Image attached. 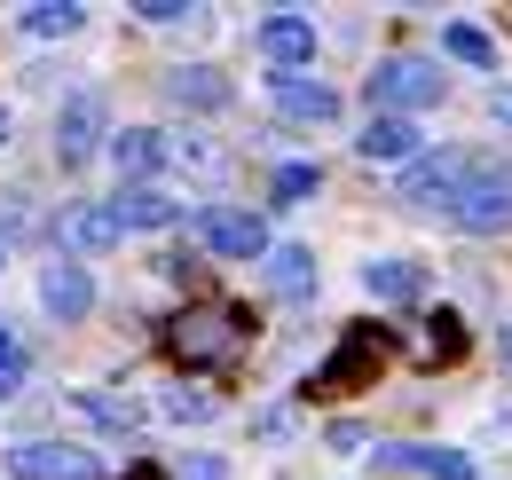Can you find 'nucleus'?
<instances>
[{"instance_id":"nucleus-27","label":"nucleus","mask_w":512,"mask_h":480,"mask_svg":"<svg viewBox=\"0 0 512 480\" xmlns=\"http://www.w3.org/2000/svg\"><path fill=\"white\" fill-rule=\"evenodd\" d=\"M142 16H150V24H182V16H190V0H142Z\"/></svg>"},{"instance_id":"nucleus-17","label":"nucleus","mask_w":512,"mask_h":480,"mask_svg":"<svg viewBox=\"0 0 512 480\" xmlns=\"http://www.w3.org/2000/svg\"><path fill=\"white\" fill-rule=\"evenodd\" d=\"M355 150H363L371 166H379V158H418V126H410V119H394V111H379V119L355 134Z\"/></svg>"},{"instance_id":"nucleus-33","label":"nucleus","mask_w":512,"mask_h":480,"mask_svg":"<svg viewBox=\"0 0 512 480\" xmlns=\"http://www.w3.org/2000/svg\"><path fill=\"white\" fill-rule=\"evenodd\" d=\"M0 142H8V111H0Z\"/></svg>"},{"instance_id":"nucleus-16","label":"nucleus","mask_w":512,"mask_h":480,"mask_svg":"<svg viewBox=\"0 0 512 480\" xmlns=\"http://www.w3.org/2000/svg\"><path fill=\"white\" fill-rule=\"evenodd\" d=\"M268 292L308 300V292H316V252H308V244H276V252H268Z\"/></svg>"},{"instance_id":"nucleus-2","label":"nucleus","mask_w":512,"mask_h":480,"mask_svg":"<svg viewBox=\"0 0 512 480\" xmlns=\"http://www.w3.org/2000/svg\"><path fill=\"white\" fill-rule=\"evenodd\" d=\"M473 166H481V150H426V158H410V166H402V197L449 213V205H457V189L473 181Z\"/></svg>"},{"instance_id":"nucleus-9","label":"nucleus","mask_w":512,"mask_h":480,"mask_svg":"<svg viewBox=\"0 0 512 480\" xmlns=\"http://www.w3.org/2000/svg\"><path fill=\"white\" fill-rule=\"evenodd\" d=\"M103 150V95L87 87V95H71L64 111H56V158L79 166V158H95Z\"/></svg>"},{"instance_id":"nucleus-22","label":"nucleus","mask_w":512,"mask_h":480,"mask_svg":"<svg viewBox=\"0 0 512 480\" xmlns=\"http://www.w3.org/2000/svg\"><path fill=\"white\" fill-rule=\"evenodd\" d=\"M24 370H32V355H24V339H16L8 323H0V402H8L16 386H24Z\"/></svg>"},{"instance_id":"nucleus-21","label":"nucleus","mask_w":512,"mask_h":480,"mask_svg":"<svg viewBox=\"0 0 512 480\" xmlns=\"http://www.w3.org/2000/svg\"><path fill=\"white\" fill-rule=\"evenodd\" d=\"M442 48H449L457 63H481V71L497 63V48H489V32H473V24H449V32H442Z\"/></svg>"},{"instance_id":"nucleus-19","label":"nucleus","mask_w":512,"mask_h":480,"mask_svg":"<svg viewBox=\"0 0 512 480\" xmlns=\"http://www.w3.org/2000/svg\"><path fill=\"white\" fill-rule=\"evenodd\" d=\"M166 95H174V103H190V111H221V103H229V79H221V71H205V63H182V71L166 79Z\"/></svg>"},{"instance_id":"nucleus-32","label":"nucleus","mask_w":512,"mask_h":480,"mask_svg":"<svg viewBox=\"0 0 512 480\" xmlns=\"http://www.w3.org/2000/svg\"><path fill=\"white\" fill-rule=\"evenodd\" d=\"M505 362H512V323H505Z\"/></svg>"},{"instance_id":"nucleus-1","label":"nucleus","mask_w":512,"mask_h":480,"mask_svg":"<svg viewBox=\"0 0 512 480\" xmlns=\"http://www.w3.org/2000/svg\"><path fill=\"white\" fill-rule=\"evenodd\" d=\"M245 339H253V323H245L237 307H221V300L182 307V315L166 323V355L190 362V370H237V362H245Z\"/></svg>"},{"instance_id":"nucleus-28","label":"nucleus","mask_w":512,"mask_h":480,"mask_svg":"<svg viewBox=\"0 0 512 480\" xmlns=\"http://www.w3.org/2000/svg\"><path fill=\"white\" fill-rule=\"evenodd\" d=\"M292 433V410H260V441H284Z\"/></svg>"},{"instance_id":"nucleus-10","label":"nucleus","mask_w":512,"mask_h":480,"mask_svg":"<svg viewBox=\"0 0 512 480\" xmlns=\"http://www.w3.org/2000/svg\"><path fill=\"white\" fill-rule=\"evenodd\" d=\"M40 300H48V315H56V323H79V315L95 307V284H87V268H79V260H48Z\"/></svg>"},{"instance_id":"nucleus-30","label":"nucleus","mask_w":512,"mask_h":480,"mask_svg":"<svg viewBox=\"0 0 512 480\" xmlns=\"http://www.w3.org/2000/svg\"><path fill=\"white\" fill-rule=\"evenodd\" d=\"M489 111H497V119L512 126V87H497V103H489Z\"/></svg>"},{"instance_id":"nucleus-13","label":"nucleus","mask_w":512,"mask_h":480,"mask_svg":"<svg viewBox=\"0 0 512 480\" xmlns=\"http://www.w3.org/2000/svg\"><path fill=\"white\" fill-rule=\"evenodd\" d=\"M119 237H127V229H119L111 205H71L64 213V252H111Z\"/></svg>"},{"instance_id":"nucleus-8","label":"nucleus","mask_w":512,"mask_h":480,"mask_svg":"<svg viewBox=\"0 0 512 480\" xmlns=\"http://www.w3.org/2000/svg\"><path fill=\"white\" fill-rule=\"evenodd\" d=\"M268 95H276L284 119H300V126H331L339 119V87H331V79H308V71H276Z\"/></svg>"},{"instance_id":"nucleus-11","label":"nucleus","mask_w":512,"mask_h":480,"mask_svg":"<svg viewBox=\"0 0 512 480\" xmlns=\"http://www.w3.org/2000/svg\"><path fill=\"white\" fill-rule=\"evenodd\" d=\"M260 56L284 63V71L316 63V24H308V16H268V24H260Z\"/></svg>"},{"instance_id":"nucleus-18","label":"nucleus","mask_w":512,"mask_h":480,"mask_svg":"<svg viewBox=\"0 0 512 480\" xmlns=\"http://www.w3.org/2000/svg\"><path fill=\"white\" fill-rule=\"evenodd\" d=\"M363 292L371 300H426V268L418 260H371L363 268Z\"/></svg>"},{"instance_id":"nucleus-25","label":"nucleus","mask_w":512,"mask_h":480,"mask_svg":"<svg viewBox=\"0 0 512 480\" xmlns=\"http://www.w3.org/2000/svg\"><path fill=\"white\" fill-rule=\"evenodd\" d=\"M79 410H87V418H103V425H119V433L134 425V402H111V394H79Z\"/></svg>"},{"instance_id":"nucleus-4","label":"nucleus","mask_w":512,"mask_h":480,"mask_svg":"<svg viewBox=\"0 0 512 480\" xmlns=\"http://www.w3.org/2000/svg\"><path fill=\"white\" fill-rule=\"evenodd\" d=\"M371 103L379 111H426V103H442V71L434 63H418V56H386L379 71H371Z\"/></svg>"},{"instance_id":"nucleus-26","label":"nucleus","mask_w":512,"mask_h":480,"mask_svg":"<svg viewBox=\"0 0 512 480\" xmlns=\"http://www.w3.org/2000/svg\"><path fill=\"white\" fill-rule=\"evenodd\" d=\"M166 418H213V394H166Z\"/></svg>"},{"instance_id":"nucleus-31","label":"nucleus","mask_w":512,"mask_h":480,"mask_svg":"<svg viewBox=\"0 0 512 480\" xmlns=\"http://www.w3.org/2000/svg\"><path fill=\"white\" fill-rule=\"evenodd\" d=\"M127 480H166V473H158V465H134V473Z\"/></svg>"},{"instance_id":"nucleus-29","label":"nucleus","mask_w":512,"mask_h":480,"mask_svg":"<svg viewBox=\"0 0 512 480\" xmlns=\"http://www.w3.org/2000/svg\"><path fill=\"white\" fill-rule=\"evenodd\" d=\"M182 480H221V465H213V457H190V465H182Z\"/></svg>"},{"instance_id":"nucleus-5","label":"nucleus","mask_w":512,"mask_h":480,"mask_svg":"<svg viewBox=\"0 0 512 480\" xmlns=\"http://www.w3.org/2000/svg\"><path fill=\"white\" fill-rule=\"evenodd\" d=\"M190 229H197V244H205V252H221V260H268V229H260V213L205 205Z\"/></svg>"},{"instance_id":"nucleus-3","label":"nucleus","mask_w":512,"mask_h":480,"mask_svg":"<svg viewBox=\"0 0 512 480\" xmlns=\"http://www.w3.org/2000/svg\"><path fill=\"white\" fill-rule=\"evenodd\" d=\"M449 221H457V229H473V237H497V229H512V174L481 158V166H473V181L457 189Z\"/></svg>"},{"instance_id":"nucleus-14","label":"nucleus","mask_w":512,"mask_h":480,"mask_svg":"<svg viewBox=\"0 0 512 480\" xmlns=\"http://www.w3.org/2000/svg\"><path fill=\"white\" fill-rule=\"evenodd\" d=\"M111 213H119V229H166V221H182V205L166 197V189H150V181H134L111 197Z\"/></svg>"},{"instance_id":"nucleus-24","label":"nucleus","mask_w":512,"mask_h":480,"mask_svg":"<svg viewBox=\"0 0 512 480\" xmlns=\"http://www.w3.org/2000/svg\"><path fill=\"white\" fill-rule=\"evenodd\" d=\"M316 166H276V205H308L316 197Z\"/></svg>"},{"instance_id":"nucleus-12","label":"nucleus","mask_w":512,"mask_h":480,"mask_svg":"<svg viewBox=\"0 0 512 480\" xmlns=\"http://www.w3.org/2000/svg\"><path fill=\"white\" fill-rule=\"evenodd\" d=\"M379 465H402V473H426V480H473V457H465V449H426V441L379 449Z\"/></svg>"},{"instance_id":"nucleus-20","label":"nucleus","mask_w":512,"mask_h":480,"mask_svg":"<svg viewBox=\"0 0 512 480\" xmlns=\"http://www.w3.org/2000/svg\"><path fill=\"white\" fill-rule=\"evenodd\" d=\"M24 32H40V40H71V32H79V8H71V0H40V8H24Z\"/></svg>"},{"instance_id":"nucleus-6","label":"nucleus","mask_w":512,"mask_h":480,"mask_svg":"<svg viewBox=\"0 0 512 480\" xmlns=\"http://www.w3.org/2000/svg\"><path fill=\"white\" fill-rule=\"evenodd\" d=\"M16 480H95V449H64V441H16L0 457Z\"/></svg>"},{"instance_id":"nucleus-15","label":"nucleus","mask_w":512,"mask_h":480,"mask_svg":"<svg viewBox=\"0 0 512 480\" xmlns=\"http://www.w3.org/2000/svg\"><path fill=\"white\" fill-rule=\"evenodd\" d=\"M111 158H119V174H127V189H134V181L158 174L174 150H166V134H158V126H134V134H119V142H111Z\"/></svg>"},{"instance_id":"nucleus-7","label":"nucleus","mask_w":512,"mask_h":480,"mask_svg":"<svg viewBox=\"0 0 512 480\" xmlns=\"http://www.w3.org/2000/svg\"><path fill=\"white\" fill-rule=\"evenodd\" d=\"M379 362H386V331H379V323H355V331H347V339H339V347L323 355L316 386H363V378H371Z\"/></svg>"},{"instance_id":"nucleus-34","label":"nucleus","mask_w":512,"mask_h":480,"mask_svg":"<svg viewBox=\"0 0 512 480\" xmlns=\"http://www.w3.org/2000/svg\"><path fill=\"white\" fill-rule=\"evenodd\" d=\"M0 268H8V237H0Z\"/></svg>"},{"instance_id":"nucleus-23","label":"nucleus","mask_w":512,"mask_h":480,"mask_svg":"<svg viewBox=\"0 0 512 480\" xmlns=\"http://www.w3.org/2000/svg\"><path fill=\"white\" fill-rule=\"evenodd\" d=\"M426 355H434V362L465 355V323H457V315H434V323H426Z\"/></svg>"}]
</instances>
